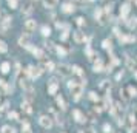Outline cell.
Wrapping results in <instances>:
<instances>
[{
  "instance_id": "11",
  "label": "cell",
  "mask_w": 137,
  "mask_h": 133,
  "mask_svg": "<svg viewBox=\"0 0 137 133\" xmlns=\"http://www.w3.org/2000/svg\"><path fill=\"white\" fill-rule=\"evenodd\" d=\"M20 85H22L23 88H26V90H29V88H31V84H29V81H28V79H22V81H20Z\"/></svg>"
},
{
  "instance_id": "1",
  "label": "cell",
  "mask_w": 137,
  "mask_h": 133,
  "mask_svg": "<svg viewBox=\"0 0 137 133\" xmlns=\"http://www.w3.org/2000/svg\"><path fill=\"white\" fill-rule=\"evenodd\" d=\"M69 90H71V93L74 94L75 99L80 98V94H82V85H75L74 82H69Z\"/></svg>"
},
{
  "instance_id": "26",
  "label": "cell",
  "mask_w": 137,
  "mask_h": 133,
  "mask_svg": "<svg viewBox=\"0 0 137 133\" xmlns=\"http://www.w3.org/2000/svg\"><path fill=\"white\" fill-rule=\"evenodd\" d=\"M80 133H95V131H94V128H86V130L80 131Z\"/></svg>"
},
{
  "instance_id": "23",
  "label": "cell",
  "mask_w": 137,
  "mask_h": 133,
  "mask_svg": "<svg viewBox=\"0 0 137 133\" xmlns=\"http://www.w3.org/2000/svg\"><path fill=\"white\" fill-rule=\"evenodd\" d=\"M103 130H105V133H111V127H109L108 124H105V125H103Z\"/></svg>"
},
{
  "instance_id": "10",
  "label": "cell",
  "mask_w": 137,
  "mask_h": 133,
  "mask_svg": "<svg viewBox=\"0 0 137 133\" xmlns=\"http://www.w3.org/2000/svg\"><path fill=\"white\" fill-rule=\"evenodd\" d=\"M0 68H2L0 71H2L3 74H6V73L9 71V64H8V62H3V64H2V67H0Z\"/></svg>"
},
{
  "instance_id": "18",
  "label": "cell",
  "mask_w": 137,
  "mask_h": 133,
  "mask_svg": "<svg viewBox=\"0 0 137 133\" xmlns=\"http://www.w3.org/2000/svg\"><path fill=\"white\" fill-rule=\"evenodd\" d=\"M34 54L37 56V57H38V59H42V57H43V53H42L40 50H34Z\"/></svg>"
},
{
  "instance_id": "24",
  "label": "cell",
  "mask_w": 137,
  "mask_h": 133,
  "mask_svg": "<svg viewBox=\"0 0 137 133\" xmlns=\"http://www.w3.org/2000/svg\"><path fill=\"white\" fill-rule=\"evenodd\" d=\"M129 93H131V96H135V94H137V90L132 88V87H129Z\"/></svg>"
},
{
  "instance_id": "15",
  "label": "cell",
  "mask_w": 137,
  "mask_h": 133,
  "mask_svg": "<svg viewBox=\"0 0 137 133\" xmlns=\"http://www.w3.org/2000/svg\"><path fill=\"white\" fill-rule=\"evenodd\" d=\"M57 104L60 105V108H62V110H65V107H66V105H65V101H63L62 98H57Z\"/></svg>"
},
{
  "instance_id": "6",
  "label": "cell",
  "mask_w": 137,
  "mask_h": 133,
  "mask_svg": "<svg viewBox=\"0 0 137 133\" xmlns=\"http://www.w3.org/2000/svg\"><path fill=\"white\" fill-rule=\"evenodd\" d=\"M58 71H60L62 76H68V74L71 73V70H69L68 65H60V67H58Z\"/></svg>"
},
{
  "instance_id": "17",
  "label": "cell",
  "mask_w": 137,
  "mask_h": 133,
  "mask_svg": "<svg viewBox=\"0 0 137 133\" xmlns=\"http://www.w3.org/2000/svg\"><path fill=\"white\" fill-rule=\"evenodd\" d=\"M8 5L11 6V9L17 8V0H8Z\"/></svg>"
},
{
  "instance_id": "22",
  "label": "cell",
  "mask_w": 137,
  "mask_h": 133,
  "mask_svg": "<svg viewBox=\"0 0 137 133\" xmlns=\"http://www.w3.org/2000/svg\"><path fill=\"white\" fill-rule=\"evenodd\" d=\"M46 68H48V71H52V68H54V64H52V62H48V64H46Z\"/></svg>"
},
{
  "instance_id": "14",
  "label": "cell",
  "mask_w": 137,
  "mask_h": 133,
  "mask_svg": "<svg viewBox=\"0 0 137 133\" xmlns=\"http://www.w3.org/2000/svg\"><path fill=\"white\" fill-rule=\"evenodd\" d=\"M18 43H20L22 47H28V37H20V40H18Z\"/></svg>"
},
{
  "instance_id": "9",
  "label": "cell",
  "mask_w": 137,
  "mask_h": 133,
  "mask_svg": "<svg viewBox=\"0 0 137 133\" xmlns=\"http://www.w3.org/2000/svg\"><path fill=\"white\" fill-rule=\"evenodd\" d=\"M22 133H32L28 122H23V125H22Z\"/></svg>"
},
{
  "instance_id": "13",
  "label": "cell",
  "mask_w": 137,
  "mask_h": 133,
  "mask_svg": "<svg viewBox=\"0 0 137 133\" xmlns=\"http://www.w3.org/2000/svg\"><path fill=\"white\" fill-rule=\"evenodd\" d=\"M8 118L9 119H14V121H18V115H17L15 111H9L8 113Z\"/></svg>"
},
{
  "instance_id": "16",
  "label": "cell",
  "mask_w": 137,
  "mask_h": 133,
  "mask_svg": "<svg viewBox=\"0 0 137 133\" xmlns=\"http://www.w3.org/2000/svg\"><path fill=\"white\" fill-rule=\"evenodd\" d=\"M6 43L5 42H2V40H0V53H6Z\"/></svg>"
},
{
  "instance_id": "5",
  "label": "cell",
  "mask_w": 137,
  "mask_h": 133,
  "mask_svg": "<svg viewBox=\"0 0 137 133\" xmlns=\"http://www.w3.org/2000/svg\"><path fill=\"white\" fill-rule=\"evenodd\" d=\"M57 88H58L57 81H55V79H52V81H51V84H49V87H48L49 94H55V93H57Z\"/></svg>"
},
{
  "instance_id": "12",
  "label": "cell",
  "mask_w": 137,
  "mask_h": 133,
  "mask_svg": "<svg viewBox=\"0 0 137 133\" xmlns=\"http://www.w3.org/2000/svg\"><path fill=\"white\" fill-rule=\"evenodd\" d=\"M22 108H23L26 113H31V111H32V108H31V104H29V102H23V104H22Z\"/></svg>"
},
{
  "instance_id": "27",
  "label": "cell",
  "mask_w": 137,
  "mask_h": 133,
  "mask_svg": "<svg viewBox=\"0 0 137 133\" xmlns=\"http://www.w3.org/2000/svg\"><path fill=\"white\" fill-rule=\"evenodd\" d=\"M43 34H45V36H49V28L45 26V28H43Z\"/></svg>"
},
{
  "instance_id": "20",
  "label": "cell",
  "mask_w": 137,
  "mask_h": 133,
  "mask_svg": "<svg viewBox=\"0 0 137 133\" xmlns=\"http://www.w3.org/2000/svg\"><path fill=\"white\" fill-rule=\"evenodd\" d=\"M72 71H74V73H77V74H80V76H82V68H80V67H74V68H72Z\"/></svg>"
},
{
  "instance_id": "4",
  "label": "cell",
  "mask_w": 137,
  "mask_h": 133,
  "mask_svg": "<svg viewBox=\"0 0 137 133\" xmlns=\"http://www.w3.org/2000/svg\"><path fill=\"white\" fill-rule=\"evenodd\" d=\"M26 73L31 76V78H37V76H40V68H34V67H28Z\"/></svg>"
},
{
  "instance_id": "2",
  "label": "cell",
  "mask_w": 137,
  "mask_h": 133,
  "mask_svg": "<svg viewBox=\"0 0 137 133\" xmlns=\"http://www.w3.org/2000/svg\"><path fill=\"white\" fill-rule=\"evenodd\" d=\"M38 122H40V125L45 127V128H51V127H52V121H51L49 116H40Z\"/></svg>"
},
{
  "instance_id": "3",
  "label": "cell",
  "mask_w": 137,
  "mask_h": 133,
  "mask_svg": "<svg viewBox=\"0 0 137 133\" xmlns=\"http://www.w3.org/2000/svg\"><path fill=\"white\" fill-rule=\"evenodd\" d=\"M72 116L75 118V121L77 122H85L86 119H85V116H83V113L82 111H79V110H74L72 111Z\"/></svg>"
},
{
  "instance_id": "8",
  "label": "cell",
  "mask_w": 137,
  "mask_h": 133,
  "mask_svg": "<svg viewBox=\"0 0 137 133\" xmlns=\"http://www.w3.org/2000/svg\"><path fill=\"white\" fill-rule=\"evenodd\" d=\"M2 133H15V128H12L9 125H3L2 127Z\"/></svg>"
},
{
  "instance_id": "25",
  "label": "cell",
  "mask_w": 137,
  "mask_h": 133,
  "mask_svg": "<svg viewBox=\"0 0 137 133\" xmlns=\"http://www.w3.org/2000/svg\"><path fill=\"white\" fill-rule=\"evenodd\" d=\"M45 5L46 6H52L54 5V0H45Z\"/></svg>"
},
{
  "instance_id": "21",
  "label": "cell",
  "mask_w": 137,
  "mask_h": 133,
  "mask_svg": "<svg viewBox=\"0 0 137 133\" xmlns=\"http://www.w3.org/2000/svg\"><path fill=\"white\" fill-rule=\"evenodd\" d=\"M89 98H91L92 101H97V99H99V96H97V94H95L94 91H92V93H89Z\"/></svg>"
},
{
  "instance_id": "19",
  "label": "cell",
  "mask_w": 137,
  "mask_h": 133,
  "mask_svg": "<svg viewBox=\"0 0 137 133\" xmlns=\"http://www.w3.org/2000/svg\"><path fill=\"white\" fill-rule=\"evenodd\" d=\"M31 11H32V9H31V5H25V9H23V12H25V14H29Z\"/></svg>"
},
{
  "instance_id": "7",
  "label": "cell",
  "mask_w": 137,
  "mask_h": 133,
  "mask_svg": "<svg viewBox=\"0 0 137 133\" xmlns=\"http://www.w3.org/2000/svg\"><path fill=\"white\" fill-rule=\"evenodd\" d=\"M25 28L28 29V31H32V29H35V20H26L25 22Z\"/></svg>"
}]
</instances>
